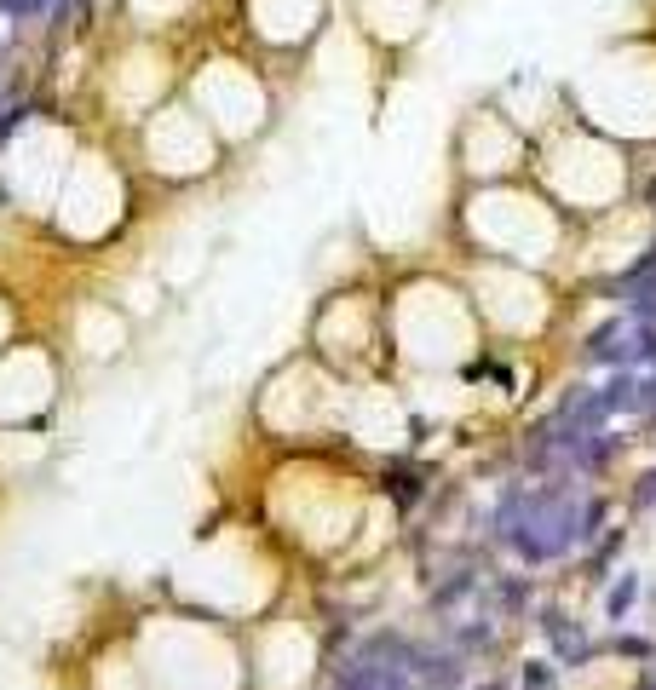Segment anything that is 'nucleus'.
I'll return each instance as SVG.
<instances>
[{"label":"nucleus","mask_w":656,"mask_h":690,"mask_svg":"<svg viewBox=\"0 0 656 690\" xmlns=\"http://www.w3.org/2000/svg\"><path fill=\"white\" fill-rule=\"evenodd\" d=\"M536 627L547 633V639H553V650H559V662H564V667H582L587 656H593V644H587L582 621H570L559 604H541V621H536Z\"/></svg>","instance_id":"nucleus-1"},{"label":"nucleus","mask_w":656,"mask_h":690,"mask_svg":"<svg viewBox=\"0 0 656 690\" xmlns=\"http://www.w3.org/2000/svg\"><path fill=\"white\" fill-rule=\"evenodd\" d=\"M633 598H639V575H628V570H622V581H616V587L605 593V616H610V621H628Z\"/></svg>","instance_id":"nucleus-2"},{"label":"nucleus","mask_w":656,"mask_h":690,"mask_svg":"<svg viewBox=\"0 0 656 690\" xmlns=\"http://www.w3.org/2000/svg\"><path fill=\"white\" fill-rule=\"evenodd\" d=\"M386 495H392L398 506H415V501H421V478L398 466V472H386Z\"/></svg>","instance_id":"nucleus-3"},{"label":"nucleus","mask_w":656,"mask_h":690,"mask_svg":"<svg viewBox=\"0 0 656 690\" xmlns=\"http://www.w3.org/2000/svg\"><path fill=\"white\" fill-rule=\"evenodd\" d=\"M472 587H478V575H472V570H461V575H449L444 587H438V593H432V604H438V610H449V604H455V598H467Z\"/></svg>","instance_id":"nucleus-4"},{"label":"nucleus","mask_w":656,"mask_h":690,"mask_svg":"<svg viewBox=\"0 0 656 690\" xmlns=\"http://www.w3.org/2000/svg\"><path fill=\"white\" fill-rule=\"evenodd\" d=\"M553 685H559L553 662H524V673H518V690H553Z\"/></svg>","instance_id":"nucleus-5"},{"label":"nucleus","mask_w":656,"mask_h":690,"mask_svg":"<svg viewBox=\"0 0 656 690\" xmlns=\"http://www.w3.org/2000/svg\"><path fill=\"white\" fill-rule=\"evenodd\" d=\"M29 115H35V104H6V110H0V150H6V138L18 133Z\"/></svg>","instance_id":"nucleus-6"},{"label":"nucleus","mask_w":656,"mask_h":690,"mask_svg":"<svg viewBox=\"0 0 656 690\" xmlns=\"http://www.w3.org/2000/svg\"><path fill=\"white\" fill-rule=\"evenodd\" d=\"M616 656H628V662H651V639H616Z\"/></svg>","instance_id":"nucleus-7"},{"label":"nucleus","mask_w":656,"mask_h":690,"mask_svg":"<svg viewBox=\"0 0 656 690\" xmlns=\"http://www.w3.org/2000/svg\"><path fill=\"white\" fill-rule=\"evenodd\" d=\"M633 501H639V506L656 501V472H645V478H639V495H633Z\"/></svg>","instance_id":"nucleus-8"},{"label":"nucleus","mask_w":656,"mask_h":690,"mask_svg":"<svg viewBox=\"0 0 656 690\" xmlns=\"http://www.w3.org/2000/svg\"><path fill=\"white\" fill-rule=\"evenodd\" d=\"M484 690H507V685H501V679H490V685H484Z\"/></svg>","instance_id":"nucleus-9"}]
</instances>
